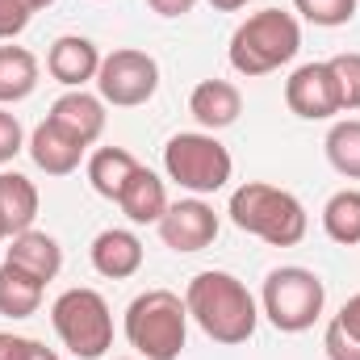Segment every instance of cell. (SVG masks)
Masks as SVG:
<instances>
[{"label":"cell","instance_id":"cell-1","mask_svg":"<svg viewBox=\"0 0 360 360\" xmlns=\"http://www.w3.org/2000/svg\"><path fill=\"white\" fill-rule=\"evenodd\" d=\"M184 306H188V319L222 348L248 344L260 327V302L252 297V289L235 272H197L184 289Z\"/></svg>","mask_w":360,"mask_h":360},{"label":"cell","instance_id":"cell-2","mask_svg":"<svg viewBox=\"0 0 360 360\" xmlns=\"http://www.w3.org/2000/svg\"><path fill=\"white\" fill-rule=\"evenodd\" d=\"M297 51H302V25H297V17L285 13V8H260V13H252L248 21L235 25L226 59H231V68L239 76L256 80V76H272L285 63H293Z\"/></svg>","mask_w":360,"mask_h":360},{"label":"cell","instance_id":"cell-3","mask_svg":"<svg viewBox=\"0 0 360 360\" xmlns=\"http://www.w3.org/2000/svg\"><path fill=\"white\" fill-rule=\"evenodd\" d=\"M231 222L256 239H264L269 248H297L306 239V205L289 193L264 180H248L231 193Z\"/></svg>","mask_w":360,"mask_h":360},{"label":"cell","instance_id":"cell-4","mask_svg":"<svg viewBox=\"0 0 360 360\" xmlns=\"http://www.w3.org/2000/svg\"><path fill=\"white\" fill-rule=\"evenodd\" d=\"M126 340L143 360H180L188 344V306L172 289H147L126 306Z\"/></svg>","mask_w":360,"mask_h":360},{"label":"cell","instance_id":"cell-5","mask_svg":"<svg viewBox=\"0 0 360 360\" xmlns=\"http://www.w3.org/2000/svg\"><path fill=\"white\" fill-rule=\"evenodd\" d=\"M323 306H327V285L319 272L302 269V264H281L264 276L260 314L276 331H285V335L310 331L323 319Z\"/></svg>","mask_w":360,"mask_h":360},{"label":"cell","instance_id":"cell-6","mask_svg":"<svg viewBox=\"0 0 360 360\" xmlns=\"http://www.w3.org/2000/svg\"><path fill=\"white\" fill-rule=\"evenodd\" d=\"M164 172H168V180H176L184 193L210 197V193L231 184L235 160L218 143V134H210V130H180L164 147Z\"/></svg>","mask_w":360,"mask_h":360},{"label":"cell","instance_id":"cell-7","mask_svg":"<svg viewBox=\"0 0 360 360\" xmlns=\"http://www.w3.org/2000/svg\"><path fill=\"white\" fill-rule=\"evenodd\" d=\"M51 323L63 348L80 360H101L113 348V314L96 289H84V285L63 289L51 306Z\"/></svg>","mask_w":360,"mask_h":360},{"label":"cell","instance_id":"cell-8","mask_svg":"<svg viewBox=\"0 0 360 360\" xmlns=\"http://www.w3.org/2000/svg\"><path fill=\"white\" fill-rule=\"evenodd\" d=\"M160 92V63L147 51L117 46L101 59L96 72V96L113 109H139Z\"/></svg>","mask_w":360,"mask_h":360},{"label":"cell","instance_id":"cell-9","mask_svg":"<svg viewBox=\"0 0 360 360\" xmlns=\"http://www.w3.org/2000/svg\"><path fill=\"white\" fill-rule=\"evenodd\" d=\"M218 214L205 197H180L168 205V214L155 222L164 248H172L180 256H193V252H205L214 239H218Z\"/></svg>","mask_w":360,"mask_h":360},{"label":"cell","instance_id":"cell-10","mask_svg":"<svg viewBox=\"0 0 360 360\" xmlns=\"http://www.w3.org/2000/svg\"><path fill=\"white\" fill-rule=\"evenodd\" d=\"M285 105L289 113H297L302 122H327L335 113H344L340 105V84L331 76V63H302L289 80H285Z\"/></svg>","mask_w":360,"mask_h":360},{"label":"cell","instance_id":"cell-11","mask_svg":"<svg viewBox=\"0 0 360 360\" xmlns=\"http://www.w3.org/2000/svg\"><path fill=\"white\" fill-rule=\"evenodd\" d=\"M46 122H51L55 130H63L72 143L92 147V143L105 134V101L92 96V92H84V89H68L55 105H51Z\"/></svg>","mask_w":360,"mask_h":360},{"label":"cell","instance_id":"cell-12","mask_svg":"<svg viewBox=\"0 0 360 360\" xmlns=\"http://www.w3.org/2000/svg\"><path fill=\"white\" fill-rule=\"evenodd\" d=\"M101 51L92 38H80V34H63L55 38V46L46 51V72L63 84V89H84V84H96V72H101Z\"/></svg>","mask_w":360,"mask_h":360},{"label":"cell","instance_id":"cell-13","mask_svg":"<svg viewBox=\"0 0 360 360\" xmlns=\"http://www.w3.org/2000/svg\"><path fill=\"white\" fill-rule=\"evenodd\" d=\"M188 113L197 117V126L201 130H210V134H218V130H226V126H235L239 122V113H243V92L235 89L231 80H201L197 89L188 92Z\"/></svg>","mask_w":360,"mask_h":360},{"label":"cell","instance_id":"cell-14","mask_svg":"<svg viewBox=\"0 0 360 360\" xmlns=\"http://www.w3.org/2000/svg\"><path fill=\"white\" fill-rule=\"evenodd\" d=\"M89 256H92V269L101 276L126 281V276H134L143 269V239L134 231H126V226H109V231H101L92 239Z\"/></svg>","mask_w":360,"mask_h":360},{"label":"cell","instance_id":"cell-15","mask_svg":"<svg viewBox=\"0 0 360 360\" xmlns=\"http://www.w3.org/2000/svg\"><path fill=\"white\" fill-rule=\"evenodd\" d=\"M4 260L8 264H17L21 272H30V276H38L42 285H51L59 272H63V248H59V239L55 235H46V231H21V235H13V243H8V252H4Z\"/></svg>","mask_w":360,"mask_h":360},{"label":"cell","instance_id":"cell-16","mask_svg":"<svg viewBox=\"0 0 360 360\" xmlns=\"http://www.w3.org/2000/svg\"><path fill=\"white\" fill-rule=\"evenodd\" d=\"M168 188H164V180L155 176L151 168H139L130 184L122 188V197H117V210L134 222V226H155L164 214H168Z\"/></svg>","mask_w":360,"mask_h":360},{"label":"cell","instance_id":"cell-17","mask_svg":"<svg viewBox=\"0 0 360 360\" xmlns=\"http://www.w3.org/2000/svg\"><path fill=\"white\" fill-rule=\"evenodd\" d=\"M38 205H42V197H38L34 180L21 172H0V231H4V239L30 231L38 218Z\"/></svg>","mask_w":360,"mask_h":360},{"label":"cell","instance_id":"cell-18","mask_svg":"<svg viewBox=\"0 0 360 360\" xmlns=\"http://www.w3.org/2000/svg\"><path fill=\"white\" fill-rule=\"evenodd\" d=\"M30 160L46 172V176H72L76 168H80V160H84V151L89 147H80V143H72L63 130H55L51 122H42V126H34V134H30Z\"/></svg>","mask_w":360,"mask_h":360},{"label":"cell","instance_id":"cell-19","mask_svg":"<svg viewBox=\"0 0 360 360\" xmlns=\"http://www.w3.org/2000/svg\"><path fill=\"white\" fill-rule=\"evenodd\" d=\"M143 164L126 151V147H96L89 155V184L105 197V201H117L122 188L130 184V176L139 172Z\"/></svg>","mask_w":360,"mask_h":360},{"label":"cell","instance_id":"cell-20","mask_svg":"<svg viewBox=\"0 0 360 360\" xmlns=\"http://www.w3.org/2000/svg\"><path fill=\"white\" fill-rule=\"evenodd\" d=\"M42 293L46 285L30 272H21L17 264H0V314L4 319H30L42 310Z\"/></svg>","mask_w":360,"mask_h":360},{"label":"cell","instance_id":"cell-21","mask_svg":"<svg viewBox=\"0 0 360 360\" xmlns=\"http://www.w3.org/2000/svg\"><path fill=\"white\" fill-rule=\"evenodd\" d=\"M38 89V59L25 46H0V105H17Z\"/></svg>","mask_w":360,"mask_h":360},{"label":"cell","instance_id":"cell-22","mask_svg":"<svg viewBox=\"0 0 360 360\" xmlns=\"http://www.w3.org/2000/svg\"><path fill=\"white\" fill-rule=\"evenodd\" d=\"M323 231L331 243L340 248H356L360 243V188H340L327 197L323 205Z\"/></svg>","mask_w":360,"mask_h":360},{"label":"cell","instance_id":"cell-23","mask_svg":"<svg viewBox=\"0 0 360 360\" xmlns=\"http://www.w3.org/2000/svg\"><path fill=\"white\" fill-rule=\"evenodd\" d=\"M327 164L348 180H360V117H344L327 130Z\"/></svg>","mask_w":360,"mask_h":360},{"label":"cell","instance_id":"cell-24","mask_svg":"<svg viewBox=\"0 0 360 360\" xmlns=\"http://www.w3.org/2000/svg\"><path fill=\"white\" fill-rule=\"evenodd\" d=\"M293 8H297L310 25L335 30V25H348V21L356 17L360 0H293Z\"/></svg>","mask_w":360,"mask_h":360},{"label":"cell","instance_id":"cell-25","mask_svg":"<svg viewBox=\"0 0 360 360\" xmlns=\"http://www.w3.org/2000/svg\"><path fill=\"white\" fill-rule=\"evenodd\" d=\"M331 76L340 84V105L344 113H356L360 109V51H344V55H331Z\"/></svg>","mask_w":360,"mask_h":360},{"label":"cell","instance_id":"cell-26","mask_svg":"<svg viewBox=\"0 0 360 360\" xmlns=\"http://www.w3.org/2000/svg\"><path fill=\"white\" fill-rule=\"evenodd\" d=\"M30 21H34L30 0H0V42H13L17 34H25Z\"/></svg>","mask_w":360,"mask_h":360},{"label":"cell","instance_id":"cell-27","mask_svg":"<svg viewBox=\"0 0 360 360\" xmlns=\"http://www.w3.org/2000/svg\"><path fill=\"white\" fill-rule=\"evenodd\" d=\"M25 151V130L17 122V113H8V105H0V164H13Z\"/></svg>","mask_w":360,"mask_h":360},{"label":"cell","instance_id":"cell-28","mask_svg":"<svg viewBox=\"0 0 360 360\" xmlns=\"http://www.w3.org/2000/svg\"><path fill=\"white\" fill-rule=\"evenodd\" d=\"M323 348H327V360H360V340H352L335 319L323 331Z\"/></svg>","mask_w":360,"mask_h":360},{"label":"cell","instance_id":"cell-29","mask_svg":"<svg viewBox=\"0 0 360 360\" xmlns=\"http://www.w3.org/2000/svg\"><path fill=\"white\" fill-rule=\"evenodd\" d=\"M335 323L352 335V340H360V293H352L344 306H340V314H335Z\"/></svg>","mask_w":360,"mask_h":360},{"label":"cell","instance_id":"cell-30","mask_svg":"<svg viewBox=\"0 0 360 360\" xmlns=\"http://www.w3.org/2000/svg\"><path fill=\"white\" fill-rule=\"evenodd\" d=\"M25 352H30V340L25 335L0 331V360H25Z\"/></svg>","mask_w":360,"mask_h":360},{"label":"cell","instance_id":"cell-31","mask_svg":"<svg viewBox=\"0 0 360 360\" xmlns=\"http://www.w3.org/2000/svg\"><path fill=\"white\" fill-rule=\"evenodd\" d=\"M160 17H184V13H193L197 8V0H147Z\"/></svg>","mask_w":360,"mask_h":360},{"label":"cell","instance_id":"cell-32","mask_svg":"<svg viewBox=\"0 0 360 360\" xmlns=\"http://www.w3.org/2000/svg\"><path fill=\"white\" fill-rule=\"evenodd\" d=\"M25 360H59L46 344H38V340H30V352H25Z\"/></svg>","mask_w":360,"mask_h":360},{"label":"cell","instance_id":"cell-33","mask_svg":"<svg viewBox=\"0 0 360 360\" xmlns=\"http://www.w3.org/2000/svg\"><path fill=\"white\" fill-rule=\"evenodd\" d=\"M210 4H214L218 13H239V8H248L252 0H210Z\"/></svg>","mask_w":360,"mask_h":360},{"label":"cell","instance_id":"cell-34","mask_svg":"<svg viewBox=\"0 0 360 360\" xmlns=\"http://www.w3.org/2000/svg\"><path fill=\"white\" fill-rule=\"evenodd\" d=\"M30 4H34V13H38V8H51L55 0H30Z\"/></svg>","mask_w":360,"mask_h":360},{"label":"cell","instance_id":"cell-35","mask_svg":"<svg viewBox=\"0 0 360 360\" xmlns=\"http://www.w3.org/2000/svg\"><path fill=\"white\" fill-rule=\"evenodd\" d=\"M130 360H143V356H130Z\"/></svg>","mask_w":360,"mask_h":360},{"label":"cell","instance_id":"cell-36","mask_svg":"<svg viewBox=\"0 0 360 360\" xmlns=\"http://www.w3.org/2000/svg\"><path fill=\"white\" fill-rule=\"evenodd\" d=\"M0 239H4V231H0Z\"/></svg>","mask_w":360,"mask_h":360}]
</instances>
